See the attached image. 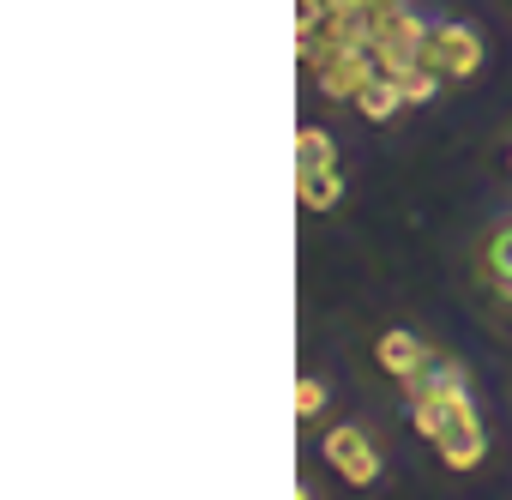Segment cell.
Instances as JSON below:
<instances>
[{
    "instance_id": "6da1fadb",
    "label": "cell",
    "mask_w": 512,
    "mask_h": 500,
    "mask_svg": "<svg viewBox=\"0 0 512 500\" xmlns=\"http://www.w3.org/2000/svg\"><path fill=\"white\" fill-rule=\"evenodd\" d=\"M410 422H416L422 440H434V452H440L446 470H476L482 452H488L476 404L464 398V380H428V386H416Z\"/></svg>"
},
{
    "instance_id": "7a4b0ae2",
    "label": "cell",
    "mask_w": 512,
    "mask_h": 500,
    "mask_svg": "<svg viewBox=\"0 0 512 500\" xmlns=\"http://www.w3.org/2000/svg\"><path fill=\"white\" fill-rule=\"evenodd\" d=\"M374 61H380V73H392V79H404L410 67H428V25L404 7V0L380 7V25H374Z\"/></svg>"
},
{
    "instance_id": "3957f363",
    "label": "cell",
    "mask_w": 512,
    "mask_h": 500,
    "mask_svg": "<svg viewBox=\"0 0 512 500\" xmlns=\"http://www.w3.org/2000/svg\"><path fill=\"white\" fill-rule=\"evenodd\" d=\"M320 446H326V464H332V470H338L350 488H368V482H380V446H374L362 428H350V422H344V428H332Z\"/></svg>"
},
{
    "instance_id": "277c9868",
    "label": "cell",
    "mask_w": 512,
    "mask_h": 500,
    "mask_svg": "<svg viewBox=\"0 0 512 500\" xmlns=\"http://www.w3.org/2000/svg\"><path fill=\"white\" fill-rule=\"evenodd\" d=\"M374 73H380V61H374L368 49H338V55H326V61L314 67V85H320L332 103H356Z\"/></svg>"
},
{
    "instance_id": "5b68a950",
    "label": "cell",
    "mask_w": 512,
    "mask_h": 500,
    "mask_svg": "<svg viewBox=\"0 0 512 500\" xmlns=\"http://www.w3.org/2000/svg\"><path fill=\"white\" fill-rule=\"evenodd\" d=\"M428 67H434L440 79H470V73L482 67V37H476L470 25H440V31H428Z\"/></svg>"
},
{
    "instance_id": "8992f818",
    "label": "cell",
    "mask_w": 512,
    "mask_h": 500,
    "mask_svg": "<svg viewBox=\"0 0 512 500\" xmlns=\"http://www.w3.org/2000/svg\"><path fill=\"white\" fill-rule=\"evenodd\" d=\"M374 356H380V368H386L392 380H416V374L434 362V350H428L416 332H386V338L374 344Z\"/></svg>"
},
{
    "instance_id": "52a82bcc",
    "label": "cell",
    "mask_w": 512,
    "mask_h": 500,
    "mask_svg": "<svg viewBox=\"0 0 512 500\" xmlns=\"http://www.w3.org/2000/svg\"><path fill=\"white\" fill-rule=\"evenodd\" d=\"M482 278L494 284V296H506V302H512V217H506V223H494V229H488V241H482Z\"/></svg>"
},
{
    "instance_id": "ba28073f",
    "label": "cell",
    "mask_w": 512,
    "mask_h": 500,
    "mask_svg": "<svg viewBox=\"0 0 512 500\" xmlns=\"http://www.w3.org/2000/svg\"><path fill=\"white\" fill-rule=\"evenodd\" d=\"M296 199H302L308 211H332V205L344 199V175H338V163H332V169H296Z\"/></svg>"
},
{
    "instance_id": "9c48e42d",
    "label": "cell",
    "mask_w": 512,
    "mask_h": 500,
    "mask_svg": "<svg viewBox=\"0 0 512 500\" xmlns=\"http://www.w3.org/2000/svg\"><path fill=\"white\" fill-rule=\"evenodd\" d=\"M356 109H362L368 121H392V115H398V109H410V103H404V91H398V79H392V73H374V79H368V91L356 97Z\"/></svg>"
},
{
    "instance_id": "30bf717a",
    "label": "cell",
    "mask_w": 512,
    "mask_h": 500,
    "mask_svg": "<svg viewBox=\"0 0 512 500\" xmlns=\"http://www.w3.org/2000/svg\"><path fill=\"white\" fill-rule=\"evenodd\" d=\"M332 151H338L332 133H320V127H302V133H296V169H332V163H338Z\"/></svg>"
},
{
    "instance_id": "8fae6325",
    "label": "cell",
    "mask_w": 512,
    "mask_h": 500,
    "mask_svg": "<svg viewBox=\"0 0 512 500\" xmlns=\"http://www.w3.org/2000/svg\"><path fill=\"white\" fill-rule=\"evenodd\" d=\"M434 85H440V73H434V67H410V73L398 79L404 103H428V97H434Z\"/></svg>"
},
{
    "instance_id": "7c38bea8",
    "label": "cell",
    "mask_w": 512,
    "mask_h": 500,
    "mask_svg": "<svg viewBox=\"0 0 512 500\" xmlns=\"http://www.w3.org/2000/svg\"><path fill=\"white\" fill-rule=\"evenodd\" d=\"M326 410V386L320 380H296V416H320Z\"/></svg>"
}]
</instances>
